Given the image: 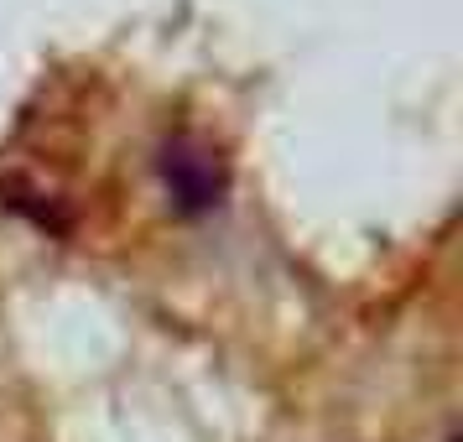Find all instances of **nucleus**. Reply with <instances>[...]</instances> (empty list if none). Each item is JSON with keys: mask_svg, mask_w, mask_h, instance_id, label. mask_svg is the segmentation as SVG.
I'll return each instance as SVG.
<instances>
[{"mask_svg": "<svg viewBox=\"0 0 463 442\" xmlns=\"http://www.w3.org/2000/svg\"><path fill=\"white\" fill-rule=\"evenodd\" d=\"M156 177L167 188L172 209L188 213V219L213 213L224 203V193H230L224 156L209 141H198V136H172V141H162V151H156Z\"/></svg>", "mask_w": 463, "mask_h": 442, "instance_id": "nucleus-1", "label": "nucleus"}]
</instances>
